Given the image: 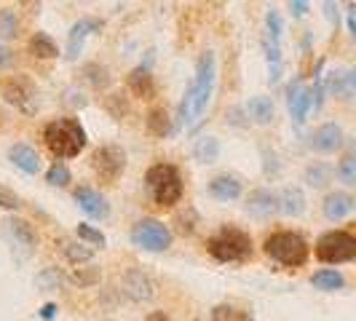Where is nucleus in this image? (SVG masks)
I'll use <instances>...</instances> for the list:
<instances>
[{"label": "nucleus", "mask_w": 356, "mask_h": 321, "mask_svg": "<svg viewBox=\"0 0 356 321\" xmlns=\"http://www.w3.org/2000/svg\"><path fill=\"white\" fill-rule=\"evenodd\" d=\"M145 188L150 190L153 201L163 206V209H172L175 204H179V198L185 193V185H182V174H179L177 166L172 163H156L145 172Z\"/></svg>", "instance_id": "obj_3"}, {"label": "nucleus", "mask_w": 356, "mask_h": 321, "mask_svg": "<svg viewBox=\"0 0 356 321\" xmlns=\"http://www.w3.org/2000/svg\"><path fill=\"white\" fill-rule=\"evenodd\" d=\"M263 51H266V62H268V75H270V83H276L282 78V43L273 40V38L263 35Z\"/></svg>", "instance_id": "obj_20"}, {"label": "nucleus", "mask_w": 356, "mask_h": 321, "mask_svg": "<svg viewBox=\"0 0 356 321\" xmlns=\"http://www.w3.org/2000/svg\"><path fill=\"white\" fill-rule=\"evenodd\" d=\"M247 212L254 217H270L276 212V196L270 190H254L247 201Z\"/></svg>", "instance_id": "obj_23"}, {"label": "nucleus", "mask_w": 356, "mask_h": 321, "mask_svg": "<svg viewBox=\"0 0 356 321\" xmlns=\"http://www.w3.org/2000/svg\"><path fill=\"white\" fill-rule=\"evenodd\" d=\"M289 11H292L295 17H303V14H308V3H303V0H300V3L292 0V3H289Z\"/></svg>", "instance_id": "obj_42"}, {"label": "nucleus", "mask_w": 356, "mask_h": 321, "mask_svg": "<svg viewBox=\"0 0 356 321\" xmlns=\"http://www.w3.org/2000/svg\"><path fill=\"white\" fill-rule=\"evenodd\" d=\"M282 30H284V27H282V17H279V11H268L266 14V33L273 38V40H279V43H282Z\"/></svg>", "instance_id": "obj_36"}, {"label": "nucleus", "mask_w": 356, "mask_h": 321, "mask_svg": "<svg viewBox=\"0 0 356 321\" xmlns=\"http://www.w3.org/2000/svg\"><path fill=\"white\" fill-rule=\"evenodd\" d=\"M86 75H89V81L94 86H105L107 83V70L99 67V65H86Z\"/></svg>", "instance_id": "obj_39"}, {"label": "nucleus", "mask_w": 356, "mask_h": 321, "mask_svg": "<svg viewBox=\"0 0 356 321\" xmlns=\"http://www.w3.org/2000/svg\"><path fill=\"white\" fill-rule=\"evenodd\" d=\"M75 233H78V238L83 244H91V247H102L105 244V233H99L97 228H91V225H78Z\"/></svg>", "instance_id": "obj_34"}, {"label": "nucleus", "mask_w": 356, "mask_h": 321, "mask_svg": "<svg viewBox=\"0 0 356 321\" xmlns=\"http://www.w3.org/2000/svg\"><path fill=\"white\" fill-rule=\"evenodd\" d=\"M276 209H279L282 214H289V217L303 214L305 212L303 190H298V188H284V190L276 196Z\"/></svg>", "instance_id": "obj_18"}, {"label": "nucleus", "mask_w": 356, "mask_h": 321, "mask_svg": "<svg viewBox=\"0 0 356 321\" xmlns=\"http://www.w3.org/2000/svg\"><path fill=\"white\" fill-rule=\"evenodd\" d=\"M147 131L153 134V137H169L172 131H175V124H172V115H169V110H163V107H156V110H150L147 113Z\"/></svg>", "instance_id": "obj_21"}, {"label": "nucleus", "mask_w": 356, "mask_h": 321, "mask_svg": "<svg viewBox=\"0 0 356 321\" xmlns=\"http://www.w3.org/2000/svg\"><path fill=\"white\" fill-rule=\"evenodd\" d=\"M91 169L105 185H115L126 169V153L118 145H99L91 153Z\"/></svg>", "instance_id": "obj_7"}, {"label": "nucleus", "mask_w": 356, "mask_h": 321, "mask_svg": "<svg viewBox=\"0 0 356 321\" xmlns=\"http://www.w3.org/2000/svg\"><path fill=\"white\" fill-rule=\"evenodd\" d=\"M19 33V19L11 8H3L0 11V40H11Z\"/></svg>", "instance_id": "obj_30"}, {"label": "nucleus", "mask_w": 356, "mask_h": 321, "mask_svg": "<svg viewBox=\"0 0 356 321\" xmlns=\"http://www.w3.org/2000/svg\"><path fill=\"white\" fill-rule=\"evenodd\" d=\"M38 313H40V319H43V321H54V316H56V305L46 303L40 311H38Z\"/></svg>", "instance_id": "obj_41"}, {"label": "nucleus", "mask_w": 356, "mask_h": 321, "mask_svg": "<svg viewBox=\"0 0 356 321\" xmlns=\"http://www.w3.org/2000/svg\"><path fill=\"white\" fill-rule=\"evenodd\" d=\"M214 81H217V56L214 51H204L196 62V75L188 83V91L179 102V126H193L204 115V110L212 99Z\"/></svg>", "instance_id": "obj_1"}, {"label": "nucleus", "mask_w": 356, "mask_h": 321, "mask_svg": "<svg viewBox=\"0 0 356 321\" xmlns=\"http://www.w3.org/2000/svg\"><path fill=\"white\" fill-rule=\"evenodd\" d=\"M0 97H3L6 102H11V105L33 110L30 99L35 97V89H33V83H30L24 75H3V78H0Z\"/></svg>", "instance_id": "obj_9"}, {"label": "nucleus", "mask_w": 356, "mask_h": 321, "mask_svg": "<svg viewBox=\"0 0 356 321\" xmlns=\"http://www.w3.org/2000/svg\"><path fill=\"white\" fill-rule=\"evenodd\" d=\"M126 86H129V91H131L137 99H153V97H156L153 75H150V70H147L145 65L134 67V70L126 75Z\"/></svg>", "instance_id": "obj_13"}, {"label": "nucleus", "mask_w": 356, "mask_h": 321, "mask_svg": "<svg viewBox=\"0 0 356 321\" xmlns=\"http://www.w3.org/2000/svg\"><path fill=\"white\" fill-rule=\"evenodd\" d=\"M207 252L217 263H247L252 257V238L244 231L225 225L207 238Z\"/></svg>", "instance_id": "obj_4"}, {"label": "nucleus", "mask_w": 356, "mask_h": 321, "mask_svg": "<svg viewBox=\"0 0 356 321\" xmlns=\"http://www.w3.org/2000/svg\"><path fill=\"white\" fill-rule=\"evenodd\" d=\"M348 83H351V89H356V70L348 72Z\"/></svg>", "instance_id": "obj_46"}, {"label": "nucleus", "mask_w": 356, "mask_h": 321, "mask_svg": "<svg viewBox=\"0 0 356 321\" xmlns=\"http://www.w3.org/2000/svg\"><path fill=\"white\" fill-rule=\"evenodd\" d=\"M8 160H11L17 169L27 172V174H38V172H40V156H38L30 145H24V142H17L8 147Z\"/></svg>", "instance_id": "obj_14"}, {"label": "nucleus", "mask_w": 356, "mask_h": 321, "mask_svg": "<svg viewBox=\"0 0 356 321\" xmlns=\"http://www.w3.org/2000/svg\"><path fill=\"white\" fill-rule=\"evenodd\" d=\"M75 204L81 206V212L89 214L91 220H105L110 214V206L102 198V193H97L94 188H78L75 190Z\"/></svg>", "instance_id": "obj_12"}, {"label": "nucleus", "mask_w": 356, "mask_h": 321, "mask_svg": "<svg viewBox=\"0 0 356 321\" xmlns=\"http://www.w3.org/2000/svg\"><path fill=\"white\" fill-rule=\"evenodd\" d=\"M311 107H314V102H311V89L305 86L303 81H292L286 86V110H289L292 121L295 124H303Z\"/></svg>", "instance_id": "obj_11"}, {"label": "nucleus", "mask_w": 356, "mask_h": 321, "mask_svg": "<svg viewBox=\"0 0 356 321\" xmlns=\"http://www.w3.org/2000/svg\"><path fill=\"white\" fill-rule=\"evenodd\" d=\"M11 62H14V54L8 51V49H3V46H0V70H3V67H8Z\"/></svg>", "instance_id": "obj_43"}, {"label": "nucleus", "mask_w": 356, "mask_h": 321, "mask_svg": "<svg viewBox=\"0 0 356 321\" xmlns=\"http://www.w3.org/2000/svg\"><path fill=\"white\" fill-rule=\"evenodd\" d=\"M314 150L316 153H335L340 145H343V131L338 124H321L314 131Z\"/></svg>", "instance_id": "obj_15"}, {"label": "nucleus", "mask_w": 356, "mask_h": 321, "mask_svg": "<svg viewBox=\"0 0 356 321\" xmlns=\"http://www.w3.org/2000/svg\"><path fill=\"white\" fill-rule=\"evenodd\" d=\"M212 321H254V319H252L247 311L236 308V305L220 303L212 308Z\"/></svg>", "instance_id": "obj_28"}, {"label": "nucleus", "mask_w": 356, "mask_h": 321, "mask_svg": "<svg viewBox=\"0 0 356 321\" xmlns=\"http://www.w3.org/2000/svg\"><path fill=\"white\" fill-rule=\"evenodd\" d=\"M346 24H348V33H351V38L356 40V6L351 3L348 6V11H346Z\"/></svg>", "instance_id": "obj_40"}, {"label": "nucleus", "mask_w": 356, "mask_h": 321, "mask_svg": "<svg viewBox=\"0 0 356 321\" xmlns=\"http://www.w3.org/2000/svg\"><path fill=\"white\" fill-rule=\"evenodd\" d=\"M102 27V22L94 17H86L81 19V22H75L70 27V33H67V49H65V59H78V54L83 51V43L89 40L91 33H97Z\"/></svg>", "instance_id": "obj_10"}, {"label": "nucleus", "mask_w": 356, "mask_h": 321, "mask_svg": "<svg viewBox=\"0 0 356 321\" xmlns=\"http://www.w3.org/2000/svg\"><path fill=\"white\" fill-rule=\"evenodd\" d=\"M250 118L254 124L268 126L273 121V102L268 97H252L250 99Z\"/></svg>", "instance_id": "obj_26"}, {"label": "nucleus", "mask_w": 356, "mask_h": 321, "mask_svg": "<svg viewBox=\"0 0 356 321\" xmlns=\"http://www.w3.org/2000/svg\"><path fill=\"white\" fill-rule=\"evenodd\" d=\"M316 257H319V263H330V265L356 260V236L348 231L324 233L316 241Z\"/></svg>", "instance_id": "obj_6"}, {"label": "nucleus", "mask_w": 356, "mask_h": 321, "mask_svg": "<svg viewBox=\"0 0 356 321\" xmlns=\"http://www.w3.org/2000/svg\"><path fill=\"white\" fill-rule=\"evenodd\" d=\"M131 241L145 252H166L172 247V231L161 220H140L131 228Z\"/></svg>", "instance_id": "obj_8"}, {"label": "nucleus", "mask_w": 356, "mask_h": 321, "mask_svg": "<svg viewBox=\"0 0 356 321\" xmlns=\"http://www.w3.org/2000/svg\"><path fill=\"white\" fill-rule=\"evenodd\" d=\"M3 225H6V228H3L6 236H8L17 247H27V249H30V247L35 244V231H33L27 222H22V220H6Z\"/></svg>", "instance_id": "obj_22"}, {"label": "nucleus", "mask_w": 356, "mask_h": 321, "mask_svg": "<svg viewBox=\"0 0 356 321\" xmlns=\"http://www.w3.org/2000/svg\"><path fill=\"white\" fill-rule=\"evenodd\" d=\"M327 91L330 94H348L351 91V83H348V72H332V75H327Z\"/></svg>", "instance_id": "obj_32"}, {"label": "nucleus", "mask_w": 356, "mask_h": 321, "mask_svg": "<svg viewBox=\"0 0 356 321\" xmlns=\"http://www.w3.org/2000/svg\"><path fill=\"white\" fill-rule=\"evenodd\" d=\"M145 321H172V319H169L163 311H153V313H150V316H147Z\"/></svg>", "instance_id": "obj_45"}, {"label": "nucleus", "mask_w": 356, "mask_h": 321, "mask_svg": "<svg viewBox=\"0 0 356 321\" xmlns=\"http://www.w3.org/2000/svg\"><path fill=\"white\" fill-rule=\"evenodd\" d=\"M126 295L131 297V300H147V297H153V284H150V279L145 276L143 270H131L129 276H126Z\"/></svg>", "instance_id": "obj_19"}, {"label": "nucleus", "mask_w": 356, "mask_h": 321, "mask_svg": "<svg viewBox=\"0 0 356 321\" xmlns=\"http://www.w3.org/2000/svg\"><path fill=\"white\" fill-rule=\"evenodd\" d=\"M338 174H340V179H343L346 185H356V158H354V156H348V158L340 160Z\"/></svg>", "instance_id": "obj_37"}, {"label": "nucleus", "mask_w": 356, "mask_h": 321, "mask_svg": "<svg viewBox=\"0 0 356 321\" xmlns=\"http://www.w3.org/2000/svg\"><path fill=\"white\" fill-rule=\"evenodd\" d=\"M241 190H244L241 179L228 177V174L214 177L212 182H209V196L217 198V201H236V198L241 196Z\"/></svg>", "instance_id": "obj_16"}, {"label": "nucleus", "mask_w": 356, "mask_h": 321, "mask_svg": "<svg viewBox=\"0 0 356 321\" xmlns=\"http://www.w3.org/2000/svg\"><path fill=\"white\" fill-rule=\"evenodd\" d=\"M351 209H354V198L348 196V193L335 190V193H330V196L324 198V217H327V220H332V222L343 220Z\"/></svg>", "instance_id": "obj_17"}, {"label": "nucleus", "mask_w": 356, "mask_h": 321, "mask_svg": "<svg viewBox=\"0 0 356 321\" xmlns=\"http://www.w3.org/2000/svg\"><path fill=\"white\" fill-rule=\"evenodd\" d=\"M72 281L78 286H91L99 281V268H75Z\"/></svg>", "instance_id": "obj_35"}, {"label": "nucleus", "mask_w": 356, "mask_h": 321, "mask_svg": "<svg viewBox=\"0 0 356 321\" xmlns=\"http://www.w3.org/2000/svg\"><path fill=\"white\" fill-rule=\"evenodd\" d=\"M62 252H65V257L75 263V265H83V263H89L91 257H94V249H89L86 244L81 247V244H72V241H65L62 244Z\"/></svg>", "instance_id": "obj_29"}, {"label": "nucleus", "mask_w": 356, "mask_h": 321, "mask_svg": "<svg viewBox=\"0 0 356 321\" xmlns=\"http://www.w3.org/2000/svg\"><path fill=\"white\" fill-rule=\"evenodd\" d=\"M263 249H266V254L273 263H279L284 268H300L308 260V244H305L303 236L295 231L270 233L266 238V244H263Z\"/></svg>", "instance_id": "obj_5"}, {"label": "nucleus", "mask_w": 356, "mask_h": 321, "mask_svg": "<svg viewBox=\"0 0 356 321\" xmlns=\"http://www.w3.org/2000/svg\"><path fill=\"white\" fill-rule=\"evenodd\" d=\"M305 179L314 185V188H324L330 182V166L327 163H314L308 172H305Z\"/></svg>", "instance_id": "obj_33"}, {"label": "nucleus", "mask_w": 356, "mask_h": 321, "mask_svg": "<svg viewBox=\"0 0 356 321\" xmlns=\"http://www.w3.org/2000/svg\"><path fill=\"white\" fill-rule=\"evenodd\" d=\"M27 49H30V54L38 56V59H54V56H59V46H56L54 38L46 35V33H35V35L30 38Z\"/></svg>", "instance_id": "obj_24"}, {"label": "nucleus", "mask_w": 356, "mask_h": 321, "mask_svg": "<svg viewBox=\"0 0 356 321\" xmlns=\"http://www.w3.org/2000/svg\"><path fill=\"white\" fill-rule=\"evenodd\" d=\"M335 8H338L335 3H324V14L332 19V22H338V14H335Z\"/></svg>", "instance_id": "obj_44"}, {"label": "nucleus", "mask_w": 356, "mask_h": 321, "mask_svg": "<svg viewBox=\"0 0 356 321\" xmlns=\"http://www.w3.org/2000/svg\"><path fill=\"white\" fill-rule=\"evenodd\" d=\"M19 206H22V201H19L17 193L0 185V209H19Z\"/></svg>", "instance_id": "obj_38"}, {"label": "nucleus", "mask_w": 356, "mask_h": 321, "mask_svg": "<svg viewBox=\"0 0 356 321\" xmlns=\"http://www.w3.org/2000/svg\"><path fill=\"white\" fill-rule=\"evenodd\" d=\"M43 142L59 160L75 158L86 147V131L75 118H54L43 129Z\"/></svg>", "instance_id": "obj_2"}, {"label": "nucleus", "mask_w": 356, "mask_h": 321, "mask_svg": "<svg viewBox=\"0 0 356 321\" xmlns=\"http://www.w3.org/2000/svg\"><path fill=\"white\" fill-rule=\"evenodd\" d=\"M193 156L198 163H214L220 158V140L217 137H198L193 142Z\"/></svg>", "instance_id": "obj_25"}, {"label": "nucleus", "mask_w": 356, "mask_h": 321, "mask_svg": "<svg viewBox=\"0 0 356 321\" xmlns=\"http://www.w3.org/2000/svg\"><path fill=\"white\" fill-rule=\"evenodd\" d=\"M70 177H72L70 169H67L62 160H56L51 169L46 172V182H49V185H54V188H65V185L70 182Z\"/></svg>", "instance_id": "obj_31"}, {"label": "nucleus", "mask_w": 356, "mask_h": 321, "mask_svg": "<svg viewBox=\"0 0 356 321\" xmlns=\"http://www.w3.org/2000/svg\"><path fill=\"white\" fill-rule=\"evenodd\" d=\"M311 284L316 286V289H321V292H338V289H343V284H346V279L340 276L338 270H319V273H314L311 276Z\"/></svg>", "instance_id": "obj_27"}]
</instances>
